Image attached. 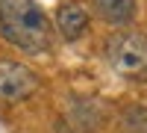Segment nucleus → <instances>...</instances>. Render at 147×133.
<instances>
[{"label":"nucleus","mask_w":147,"mask_h":133,"mask_svg":"<svg viewBox=\"0 0 147 133\" xmlns=\"http://www.w3.org/2000/svg\"><path fill=\"white\" fill-rule=\"evenodd\" d=\"M0 35L24 53L53 47V27L38 0H0Z\"/></svg>","instance_id":"nucleus-1"},{"label":"nucleus","mask_w":147,"mask_h":133,"mask_svg":"<svg viewBox=\"0 0 147 133\" xmlns=\"http://www.w3.org/2000/svg\"><path fill=\"white\" fill-rule=\"evenodd\" d=\"M56 30L65 35L68 42H77L80 35L88 30V12L77 3H65L56 12Z\"/></svg>","instance_id":"nucleus-4"},{"label":"nucleus","mask_w":147,"mask_h":133,"mask_svg":"<svg viewBox=\"0 0 147 133\" xmlns=\"http://www.w3.org/2000/svg\"><path fill=\"white\" fill-rule=\"evenodd\" d=\"M97 18H103L112 27H124L136 18V0H91Z\"/></svg>","instance_id":"nucleus-5"},{"label":"nucleus","mask_w":147,"mask_h":133,"mask_svg":"<svg viewBox=\"0 0 147 133\" xmlns=\"http://www.w3.org/2000/svg\"><path fill=\"white\" fill-rule=\"evenodd\" d=\"M106 62L118 77L129 83H147V35L138 30H121L106 39Z\"/></svg>","instance_id":"nucleus-2"},{"label":"nucleus","mask_w":147,"mask_h":133,"mask_svg":"<svg viewBox=\"0 0 147 133\" xmlns=\"http://www.w3.org/2000/svg\"><path fill=\"white\" fill-rule=\"evenodd\" d=\"M121 124L127 133H147V106L132 104L121 113Z\"/></svg>","instance_id":"nucleus-6"},{"label":"nucleus","mask_w":147,"mask_h":133,"mask_svg":"<svg viewBox=\"0 0 147 133\" xmlns=\"http://www.w3.org/2000/svg\"><path fill=\"white\" fill-rule=\"evenodd\" d=\"M38 89V74L32 68L12 62V59H0V101L3 104H21Z\"/></svg>","instance_id":"nucleus-3"}]
</instances>
